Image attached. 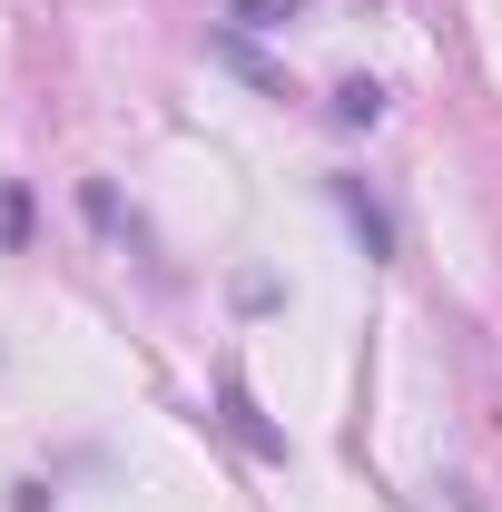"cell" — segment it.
Masks as SVG:
<instances>
[{
    "instance_id": "cell-1",
    "label": "cell",
    "mask_w": 502,
    "mask_h": 512,
    "mask_svg": "<svg viewBox=\"0 0 502 512\" xmlns=\"http://www.w3.org/2000/svg\"><path fill=\"white\" fill-rule=\"evenodd\" d=\"M335 119H345V128H375L384 119V89H375V79H345V89H335Z\"/></svg>"
},
{
    "instance_id": "cell-2",
    "label": "cell",
    "mask_w": 502,
    "mask_h": 512,
    "mask_svg": "<svg viewBox=\"0 0 502 512\" xmlns=\"http://www.w3.org/2000/svg\"><path fill=\"white\" fill-rule=\"evenodd\" d=\"M424 512H483V493H473V483H463V473H443L434 493H424Z\"/></svg>"
},
{
    "instance_id": "cell-3",
    "label": "cell",
    "mask_w": 502,
    "mask_h": 512,
    "mask_svg": "<svg viewBox=\"0 0 502 512\" xmlns=\"http://www.w3.org/2000/svg\"><path fill=\"white\" fill-rule=\"evenodd\" d=\"M286 10H306V0H237V20H247V30H276Z\"/></svg>"
}]
</instances>
